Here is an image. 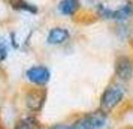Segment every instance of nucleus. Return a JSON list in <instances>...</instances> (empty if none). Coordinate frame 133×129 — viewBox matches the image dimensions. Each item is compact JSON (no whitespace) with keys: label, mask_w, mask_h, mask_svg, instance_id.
Segmentation results:
<instances>
[{"label":"nucleus","mask_w":133,"mask_h":129,"mask_svg":"<svg viewBox=\"0 0 133 129\" xmlns=\"http://www.w3.org/2000/svg\"><path fill=\"white\" fill-rule=\"evenodd\" d=\"M124 98V90L120 86H109L105 92H103L102 98H100V110L105 114H109L114 110L117 105L120 104Z\"/></svg>","instance_id":"1"},{"label":"nucleus","mask_w":133,"mask_h":129,"mask_svg":"<svg viewBox=\"0 0 133 129\" xmlns=\"http://www.w3.org/2000/svg\"><path fill=\"white\" fill-rule=\"evenodd\" d=\"M25 77L27 80L30 81L31 84L35 86H45L49 81V77H51V72L46 66H42V65H35L25 71Z\"/></svg>","instance_id":"2"},{"label":"nucleus","mask_w":133,"mask_h":129,"mask_svg":"<svg viewBox=\"0 0 133 129\" xmlns=\"http://www.w3.org/2000/svg\"><path fill=\"white\" fill-rule=\"evenodd\" d=\"M115 75L121 81L130 80L133 77V62L126 56H120L115 60Z\"/></svg>","instance_id":"3"},{"label":"nucleus","mask_w":133,"mask_h":129,"mask_svg":"<svg viewBox=\"0 0 133 129\" xmlns=\"http://www.w3.org/2000/svg\"><path fill=\"white\" fill-rule=\"evenodd\" d=\"M69 38H70V33H69L67 29H64V27H52L49 30L48 36H46V42L49 45H61V44L67 42Z\"/></svg>","instance_id":"4"},{"label":"nucleus","mask_w":133,"mask_h":129,"mask_svg":"<svg viewBox=\"0 0 133 129\" xmlns=\"http://www.w3.org/2000/svg\"><path fill=\"white\" fill-rule=\"evenodd\" d=\"M43 102H45V92L39 90V89H35V90L29 92L27 96H25V104L29 107V110L31 111H39L42 108Z\"/></svg>","instance_id":"5"},{"label":"nucleus","mask_w":133,"mask_h":129,"mask_svg":"<svg viewBox=\"0 0 133 129\" xmlns=\"http://www.w3.org/2000/svg\"><path fill=\"white\" fill-rule=\"evenodd\" d=\"M79 6H81L79 0H61L58 3V11H60V14L66 15V17H72L78 12Z\"/></svg>","instance_id":"6"},{"label":"nucleus","mask_w":133,"mask_h":129,"mask_svg":"<svg viewBox=\"0 0 133 129\" xmlns=\"http://www.w3.org/2000/svg\"><path fill=\"white\" fill-rule=\"evenodd\" d=\"M132 15H133V5L132 3H126L120 9H115L114 11V20H117V21H124V20L130 18Z\"/></svg>","instance_id":"7"},{"label":"nucleus","mask_w":133,"mask_h":129,"mask_svg":"<svg viewBox=\"0 0 133 129\" xmlns=\"http://www.w3.org/2000/svg\"><path fill=\"white\" fill-rule=\"evenodd\" d=\"M106 116H108V114H105L102 110L94 111V113L88 114V117H90V120H91V123H93L94 129H103L105 128V125H106Z\"/></svg>","instance_id":"8"},{"label":"nucleus","mask_w":133,"mask_h":129,"mask_svg":"<svg viewBox=\"0 0 133 129\" xmlns=\"http://www.w3.org/2000/svg\"><path fill=\"white\" fill-rule=\"evenodd\" d=\"M11 5H12V8L19 9V11H27L30 14L37 12V8L31 3H29V2H25V0H11Z\"/></svg>","instance_id":"9"},{"label":"nucleus","mask_w":133,"mask_h":129,"mask_svg":"<svg viewBox=\"0 0 133 129\" xmlns=\"http://www.w3.org/2000/svg\"><path fill=\"white\" fill-rule=\"evenodd\" d=\"M72 126H73V129H94V126H93V123H91L88 116H84L81 119H78Z\"/></svg>","instance_id":"10"},{"label":"nucleus","mask_w":133,"mask_h":129,"mask_svg":"<svg viewBox=\"0 0 133 129\" xmlns=\"http://www.w3.org/2000/svg\"><path fill=\"white\" fill-rule=\"evenodd\" d=\"M14 129H33V126L29 122H18Z\"/></svg>","instance_id":"11"},{"label":"nucleus","mask_w":133,"mask_h":129,"mask_svg":"<svg viewBox=\"0 0 133 129\" xmlns=\"http://www.w3.org/2000/svg\"><path fill=\"white\" fill-rule=\"evenodd\" d=\"M49 129H73V126H70V125H64V123H57V125H52Z\"/></svg>","instance_id":"12"}]
</instances>
